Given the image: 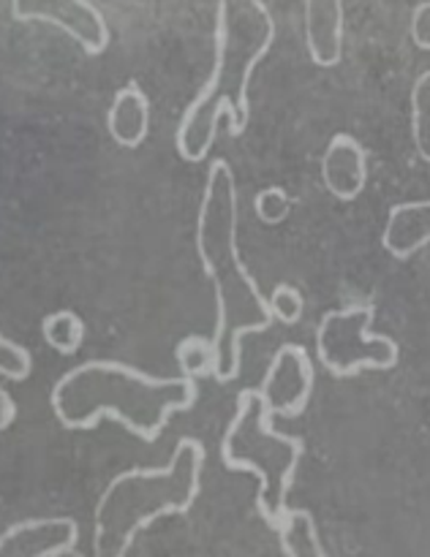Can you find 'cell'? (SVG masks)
Instances as JSON below:
<instances>
[{
	"label": "cell",
	"mask_w": 430,
	"mask_h": 557,
	"mask_svg": "<svg viewBox=\"0 0 430 557\" xmlns=\"http://www.w3.org/2000/svg\"><path fill=\"white\" fill-rule=\"evenodd\" d=\"M305 47L319 69H335L346 41V5L343 0H305Z\"/></svg>",
	"instance_id": "cell-11"
},
{
	"label": "cell",
	"mask_w": 430,
	"mask_h": 557,
	"mask_svg": "<svg viewBox=\"0 0 430 557\" xmlns=\"http://www.w3.org/2000/svg\"><path fill=\"white\" fill-rule=\"evenodd\" d=\"M411 139L417 147V156L430 163V71L417 76L411 87Z\"/></svg>",
	"instance_id": "cell-16"
},
{
	"label": "cell",
	"mask_w": 430,
	"mask_h": 557,
	"mask_svg": "<svg viewBox=\"0 0 430 557\" xmlns=\"http://www.w3.org/2000/svg\"><path fill=\"white\" fill-rule=\"evenodd\" d=\"M288 207H292L288 194L283 188H278V185H270V188L259 190L254 199L256 218H259L261 223H267V226H275V223H281L283 218L288 215Z\"/></svg>",
	"instance_id": "cell-20"
},
{
	"label": "cell",
	"mask_w": 430,
	"mask_h": 557,
	"mask_svg": "<svg viewBox=\"0 0 430 557\" xmlns=\"http://www.w3.org/2000/svg\"><path fill=\"white\" fill-rule=\"evenodd\" d=\"M41 337L49 348H54L63 357H74L87 337V324L79 313L63 308L41 319Z\"/></svg>",
	"instance_id": "cell-15"
},
{
	"label": "cell",
	"mask_w": 430,
	"mask_h": 557,
	"mask_svg": "<svg viewBox=\"0 0 430 557\" xmlns=\"http://www.w3.org/2000/svg\"><path fill=\"white\" fill-rule=\"evenodd\" d=\"M278 544L286 557H327L324 544L319 539V528L310 511L305 509H288L281 525L275 528Z\"/></svg>",
	"instance_id": "cell-14"
},
{
	"label": "cell",
	"mask_w": 430,
	"mask_h": 557,
	"mask_svg": "<svg viewBox=\"0 0 430 557\" xmlns=\"http://www.w3.org/2000/svg\"><path fill=\"white\" fill-rule=\"evenodd\" d=\"M430 245V199L403 201L390 207L384 234H381V248L392 259H411L422 248Z\"/></svg>",
	"instance_id": "cell-12"
},
{
	"label": "cell",
	"mask_w": 430,
	"mask_h": 557,
	"mask_svg": "<svg viewBox=\"0 0 430 557\" xmlns=\"http://www.w3.org/2000/svg\"><path fill=\"white\" fill-rule=\"evenodd\" d=\"M199 400V379H161L118 359H90L54 381L49 406L60 428L87 433L118 422L145 444H156L177 413Z\"/></svg>",
	"instance_id": "cell-2"
},
{
	"label": "cell",
	"mask_w": 430,
	"mask_h": 557,
	"mask_svg": "<svg viewBox=\"0 0 430 557\" xmlns=\"http://www.w3.org/2000/svg\"><path fill=\"white\" fill-rule=\"evenodd\" d=\"M408 33H411L414 47L430 52V0H422V3L414 5L411 27H408Z\"/></svg>",
	"instance_id": "cell-21"
},
{
	"label": "cell",
	"mask_w": 430,
	"mask_h": 557,
	"mask_svg": "<svg viewBox=\"0 0 430 557\" xmlns=\"http://www.w3.org/2000/svg\"><path fill=\"white\" fill-rule=\"evenodd\" d=\"M275 20L265 0H216L212 71L180 117L174 147L185 163H201L218 136V120L243 136L250 123V79L275 44Z\"/></svg>",
	"instance_id": "cell-3"
},
{
	"label": "cell",
	"mask_w": 430,
	"mask_h": 557,
	"mask_svg": "<svg viewBox=\"0 0 430 557\" xmlns=\"http://www.w3.org/2000/svg\"><path fill=\"white\" fill-rule=\"evenodd\" d=\"M11 16L16 22H44L58 27L79 44L87 58L107 52L112 38L107 16L90 0H11Z\"/></svg>",
	"instance_id": "cell-7"
},
{
	"label": "cell",
	"mask_w": 430,
	"mask_h": 557,
	"mask_svg": "<svg viewBox=\"0 0 430 557\" xmlns=\"http://www.w3.org/2000/svg\"><path fill=\"white\" fill-rule=\"evenodd\" d=\"M321 183L335 199L354 201L368 188V150L352 134H335L321 156Z\"/></svg>",
	"instance_id": "cell-10"
},
{
	"label": "cell",
	"mask_w": 430,
	"mask_h": 557,
	"mask_svg": "<svg viewBox=\"0 0 430 557\" xmlns=\"http://www.w3.org/2000/svg\"><path fill=\"white\" fill-rule=\"evenodd\" d=\"M14 419H16L14 397H11L9 392H5L3 386H0V433L11 428V424H14Z\"/></svg>",
	"instance_id": "cell-22"
},
{
	"label": "cell",
	"mask_w": 430,
	"mask_h": 557,
	"mask_svg": "<svg viewBox=\"0 0 430 557\" xmlns=\"http://www.w3.org/2000/svg\"><path fill=\"white\" fill-rule=\"evenodd\" d=\"M373 305H348L321 315L316 326V354L335 379H357L365 370H392L401 348L390 335L370 330Z\"/></svg>",
	"instance_id": "cell-6"
},
{
	"label": "cell",
	"mask_w": 430,
	"mask_h": 557,
	"mask_svg": "<svg viewBox=\"0 0 430 557\" xmlns=\"http://www.w3.org/2000/svg\"><path fill=\"white\" fill-rule=\"evenodd\" d=\"M267 302H270L272 319L281 321V324L292 326L303 319L305 299L303 294H299L294 286H288V283H278V286L272 288L270 297H267Z\"/></svg>",
	"instance_id": "cell-19"
},
{
	"label": "cell",
	"mask_w": 430,
	"mask_h": 557,
	"mask_svg": "<svg viewBox=\"0 0 430 557\" xmlns=\"http://www.w3.org/2000/svg\"><path fill=\"white\" fill-rule=\"evenodd\" d=\"M275 417L261 403L259 392L243 389L234 403V417L221 438V462L229 473H250L259 484L256 511L275 531L288 511V493L297 482L305 455L299 435L272 428Z\"/></svg>",
	"instance_id": "cell-5"
},
{
	"label": "cell",
	"mask_w": 430,
	"mask_h": 557,
	"mask_svg": "<svg viewBox=\"0 0 430 557\" xmlns=\"http://www.w3.org/2000/svg\"><path fill=\"white\" fill-rule=\"evenodd\" d=\"M314 362L299 343H286L270 359L265 379L256 386L261 403L270 408L272 417L294 419L308 408L314 395Z\"/></svg>",
	"instance_id": "cell-8"
},
{
	"label": "cell",
	"mask_w": 430,
	"mask_h": 557,
	"mask_svg": "<svg viewBox=\"0 0 430 557\" xmlns=\"http://www.w3.org/2000/svg\"><path fill=\"white\" fill-rule=\"evenodd\" d=\"M174 359L183 375L191 379H210L212 375V343L210 337L188 335L174 348Z\"/></svg>",
	"instance_id": "cell-17"
},
{
	"label": "cell",
	"mask_w": 430,
	"mask_h": 557,
	"mask_svg": "<svg viewBox=\"0 0 430 557\" xmlns=\"http://www.w3.org/2000/svg\"><path fill=\"white\" fill-rule=\"evenodd\" d=\"M237 180L226 158L207 166L199 210H196L194 248L201 272L216 294V332H212V375L216 384H232L243 370V341L272 326L270 302L259 281L250 275L237 248Z\"/></svg>",
	"instance_id": "cell-1"
},
{
	"label": "cell",
	"mask_w": 430,
	"mask_h": 557,
	"mask_svg": "<svg viewBox=\"0 0 430 557\" xmlns=\"http://www.w3.org/2000/svg\"><path fill=\"white\" fill-rule=\"evenodd\" d=\"M33 357L22 343L11 341L5 332H0V379L11 384H22L30 379Z\"/></svg>",
	"instance_id": "cell-18"
},
{
	"label": "cell",
	"mask_w": 430,
	"mask_h": 557,
	"mask_svg": "<svg viewBox=\"0 0 430 557\" xmlns=\"http://www.w3.org/2000/svg\"><path fill=\"white\" fill-rule=\"evenodd\" d=\"M207 451L199 438H180L161 468H131L103 487L93 515V553L123 557L136 536L161 517H183L201 493Z\"/></svg>",
	"instance_id": "cell-4"
},
{
	"label": "cell",
	"mask_w": 430,
	"mask_h": 557,
	"mask_svg": "<svg viewBox=\"0 0 430 557\" xmlns=\"http://www.w3.org/2000/svg\"><path fill=\"white\" fill-rule=\"evenodd\" d=\"M107 131L114 145L136 150L150 136V98L136 82H128L114 92L107 112Z\"/></svg>",
	"instance_id": "cell-13"
},
{
	"label": "cell",
	"mask_w": 430,
	"mask_h": 557,
	"mask_svg": "<svg viewBox=\"0 0 430 557\" xmlns=\"http://www.w3.org/2000/svg\"><path fill=\"white\" fill-rule=\"evenodd\" d=\"M79 525L74 517H27L0 533V557L76 555Z\"/></svg>",
	"instance_id": "cell-9"
}]
</instances>
